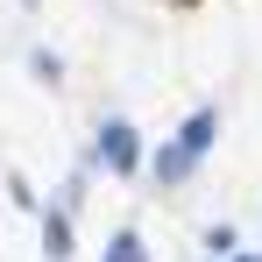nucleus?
<instances>
[{
    "instance_id": "423d86ee",
    "label": "nucleus",
    "mask_w": 262,
    "mask_h": 262,
    "mask_svg": "<svg viewBox=\"0 0 262 262\" xmlns=\"http://www.w3.org/2000/svg\"><path fill=\"white\" fill-rule=\"evenodd\" d=\"M29 71H36L43 85H57V78H64V64H57V50H36V57H29Z\"/></svg>"
},
{
    "instance_id": "f03ea898",
    "label": "nucleus",
    "mask_w": 262,
    "mask_h": 262,
    "mask_svg": "<svg viewBox=\"0 0 262 262\" xmlns=\"http://www.w3.org/2000/svg\"><path fill=\"white\" fill-rule=\"evenodd\" d=\"M213 135H220V114L213 106H199V114H191V121H184V128H177V156H191V163H199V156H206V149H213Z\"/></svg>"
},
{
    "instance_id": "39448f33",
    "label": "nucleus",
    "mask_w": 262,
    "mask_h": 262,
    "mask_svg": "<svg viewBox=\"0 0 262 262\" xmlns=\"http://www.w3.org/2000/svg\"><path fill=\"white\" fill-rule=\"evenodd\" d=\"M191 170H199L191 156H177V149H156V177H163V184H177V177H191Z\"/></svg>"
},
{
    "instance_id": "6e6552de",
    "label": "nucleus",
    "mask_w": 262,
    "mask_h": 262,
    "mask_svg": "<svg viewBox=\"0 0 262 262\" xmlns=\"http://www.w3.org/2000/svg\"><path fill=\"white\" fill-rule=\"evenodd\" d=\"M21 7H36V0H21Z\"/></svg>"
},
{
    "instance_id": "7ed1b4c3",
    "label": "nucleus",
    "mask_w": 262,
    "mask_h": 262,
    "mask_svg": "<svg viewBox=\"0 0 262 262\" xmlns=\"http://www.w3.org/2000/svg\"><path fill=\"white\" fill-rule=\"evenodd\" d=\"M43 255L50 262L71 255V220H64V213H43Z\"/></svg>"
},
{
    "instance_id": "f257e3e1",
    "label": "nucleus",
    "mask_w": 262,
    "mask_h": 262,
    "mask_svg": "<svg viewBox=\"0 0 262 262\" xmlns=\"http://www.w3.org/2000/svg\"><path fill=\"white\" fill-rule=\"evenodd\" d=\"M99 163H106L114 177H128L135 163H142V142H135L128 121H99Z\"/></svg>"
},
{
    "instance_id": "20e7f679",
    "label": "nucleus",
    "mask_w": 262,
    "mask_h": 262,
    "mask_svg": "<svg viewBox=\"0 0 262 262\" xmlns=\"http://www.w3.org/2000/svg\"><path fill=\"white\" fill-rule=\"evenodd\" d=\"M106 262H149V248H142V234H135V227H121V234L106 241Z\"/></svg>"
},
{
    "instance_id": "0eeeda50",
    "label": "nucleus",
    "mask_w": 262,
    "mask_h": 262,
    "mask_svg": "<svg viewBox=\"0 0 262 262\" xmlns=\"http://www.w3.org/2000/svg\"><path fill=\"white\" fill-rule=\"evenodd\" d=\"M206 248H213V262H227V255H234V227H213V234H206Z\"/></svg>"
}]
</instances>
